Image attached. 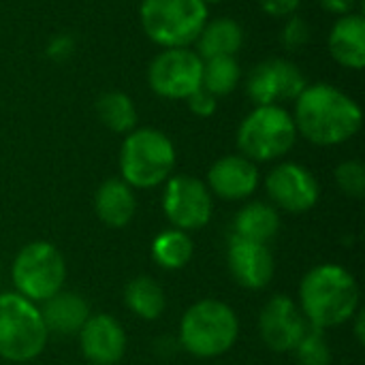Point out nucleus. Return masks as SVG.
<instances>
[{
	"instance_id": "nucleus-1",
	"label": "nucleus",
	"mask_w": 365,
	"mask_h": 365,
	"mask_svg": "<svg viewBox=\"0 0 365 365\" xmlns=\"http://www.w3.org/2000/svg\"><path fill=\"white\" fill-rule=\"evenodd\" d=\"M359 105L331 83L306 86L295 98V128L314 145H340L361 128Z\"/></svg>"
},
{
	"instance_id": "nucleus-2",
	"label": "nucleus",
	"mask_w": 365,
	"mask_h": 365,
	"mask_svg": "<svg viewBox=\"0 0 365 365\" xmlns=\"http://www.w3.org/2000/svg\"><path fill=\"white\" fill-rule=\"evenodd\" d=\"M299 310L314 329L349 323L359 310V284L355 276L334 263L317 265L302 280Z\"/></svg>"
},
{
	"instance_id": "nucleus-3",
	"label": "nucleus",
	"mask_w": 365,
	"mask_h": 365,
	"mask_svg": "<svg viewBox=\"0 0 365 365\" xmlns=\"http://www.w3.org/2000/svg\"><path fill=\"white\" fill-rule=\"evenodd\" d=\"M237 334L240 321L233 308L218 299H201L192 304L180 323L182 346L199 359L225 355L233 349Z\"/></svg>"
},
{
	"instance_id": "nucleus-4",
	"label": "nucleus",
	"mask_w": 365,
	"mask_h": 365,
	"mask_svg": "<svg viewBox=\"0 0 365 365\" xmlns=\"http://www.w3.org/2000/svg\"><path fill=\"white\" fill-rule=\"evenodd\" d=\"M175 167L171 139L156 128H135L120 150V173L130 188H156L165 184Z\"/></svg>"
},
{
	"instance_id": "nucleus-5",
	"label": "nucleus",
	"mask_w": 365,
	"mask_h": 365,
	"mask_svg": "<svg viewBox=\"0 0 365 365\" xmlns=\"http://www.w3.org/2000/svg\"><path fill=\"white\" fill-rule=\"evenodd\" d=\"M49 331L43 323L41 310L19 293L0 295V357L11 364H26L36 359Z\"/></svg>"
},
{
	"instance_id": "nucleus-6",
	"label": "nucleus",
	"mask_w": 365,
	"mask_h": 365,
	"mask_svg": "<svg viewBox=\"0 0 365 365\" xmlns=\"http://www.w3.org/2000/svg\"><path fill=\"white\" fill-rule=\"evenodd\" d=\"M143 32L156 45L188 47L207 21L203 0H143L139 9Z\"/></svg>"
},
{
	"instance_id": "nucleus-7",
	"label": "nucleus",
	"mask_w": 365,
	"mask_h": 365,
	"mask_svg": "<svg viewBox=\"0 0 365 365\" xmlns=\"http://www.w3.org/2000/svg\"><path fill=\"white\" fill-rule=\"evenodd\" d=\"M297 141L293 115L280 105H263L250 111L237 128V148L252 163L282 158Z\"/></svg>"
},
{
	"instance_id": "nucleus-8",
	"label": "nucleus",
	"mask_w": 365,
	"mask_h": 365,
	"mask_svg": "<svg viewBox=\"0 0 365 365\" xmlns=\"http://www.w3.org/2000/svg\"><path fill=\"white\" fill-rule=\"evenodd\" d=\"M11 278L21 297L32 304H43L62 291L66 280L64 257L49 242H32L17 252L11 267Z\"/></svg>"
},
{
	"instance_id": "nucleus-9",
	"label": "nucleus",
	"mask_w": 365,
	"mask_h": 365,
	"mask_svg": "<svg viewBox=\"0 0 365 365\" xmlns=\"http://www.w3.org/2000/svg\"><path fill=\"white\" fill-rule=\"evenodd\" d=\"M203 60L188 47H169L154 56L148 66V83L154 94L171 101H186L201 88Z\"/></svg>"
},
{
	"instance_id": "nucleus-10",
	"label": "nucleus",
	"mask_w": 365,
	"mask_h": 365,
	"mask_svg": "<svg viewBox=\"0 0 365 365\" xmlns=\"http://www.w3.org/2000/svg\"><path fill=\"white\" fill-rule=\"evenodd\" d=\"M163 212L173 229L199 231L212 220V192L207 184L192 175H171L163 195Z\"/></svg>"
},
{
	"instance_id": "nucleus-11",
	"label": "nucleus",
	"mask_w": 365,
	"mask_h": 365,
	"mask_svg": "<svg viewBox=\"0 0 365 365\" xmlns=\"http://www.w3.org/2000/svg\"><path fill=\"white\" fill-rule=\"evenodd\" d=\"M308 86L299 66L284 58H269L255 64L246 77V94L257 105H278L295 101Z\"/></svg>"
},
{
	"instance_id": "nucleus-12",
	"label": "nucleus",
	"mask_w": 365,
	"mask_h": 365,
	"mask_svg": "<svg viewBox=\"0 0 365 365\" xmlns=\"http://www.w3.org/2000/svg\"><path fill=\"white\" fill-rule=\"evenodd\" d=\"M265 188L276 207L291 214L312 210L321 195L317 178L297 163H280L274 167L265 180Z\"/></svg>"
},
{
	"instance_id": "nucleus-13",
	"label": "nucleus",
	"mask_w": 365,
	"mask_h": 365,
	"mask_svg": "<svg viewBox=\"0 0 365 365\" xmlns=\"http://www.w3.org/2000/svg\"><path fill=\"white\" fill-rule=\"evenodd\" d=\"M259 331L267 349L274 353H291L308 331V321L291 297L276 295L261 310Z\"/></svg>"
},
{
	"instance_id": "nucleus-14",
	"label": "nucleus",
	"mask_w": 365,
	"mask_h": 365,
	"mask_svg": "<svg viewBox=\"0 0 365 365\" xmlns=\"http://www.w3.org/2000/svg\"><path fill=\"white\" fill-rule=\"evenodd\" d=\"M77 336L90 365H115L126 353V334L109 314H90Z\"/></svg>"
},
{
	"instance_id": "nucleus-15",
	"label": "nucleus",
	"mask_w": 365,
	"mask_h": 365,
	"mask_svg": "<svg viewBox=\"0 0 365 365\" xmlns=\"http://www.w3.org/2000/svg\"><path fill=\"white\" fill-rule=\"evenodd\" d=\"M229 269L237 284L250 291L265 289L276 272L274 255L267 244L250 242L244 237L233 235L229 244Z\"/></svg>"
},
{
	"instance_id": "nucleus-16",
	"label": "nucleus",
	"mask_w": 365,
	"mask_h": 365,
	"mask_svg": "<svg viewBox=\"0 0 365 365\" xmlns=\"http://www.w3.org/2000/svg\"><path fill=\"white\" fill-rule=\"evenodd\" d=\"M259 186V169L242 154L218 158L207 171V188L227 201H242Z\"/></svg>"
},
{
	"instance_id": "nucleus-17",
	"label": "nucleus",
	"mask_w": 365,
	"mask_h": 365,
	"mask_svg": "<svg viewBox=\"0 0 365 365\" xmlns=\"http://www.w3.org/2000/svg\"><path fill=\"white\" fill-rule=\"evenodd\" d=\"M331 58L353 71L365 66V19L359 13L342 15L329 32Z\"/></svg>"
},
{
	"instance_id": "nucleus-18",
	"label": "nucleus",
	"mask_w": 365,
	"mask_h": 365,
	"mask_svg": "<svg viewBox=\"0 0 365 365\" xmlns=\"http://www.w3.org/2000/svg\"><path fill=\"white\" fill-rule=\"evenodd\" d=\"M41 317L49 334L75 336L90 319V308L81 295L71 291H58L53 297L43 302Z\"/></svg>"
},
{
	"instance_id": "nucleus-19",
	"label": "nucleus",
	"mask_w": 365,
	"mask_h": 365,
	"mask_svg": "<svg viewBox=\"0 0 365 365\" xmlns=\"http://www.w3.org/2000/svg\"><path fill=\"white\" fill-rule=\"evenodd\" d=\"M94 210L103 225L122 229L133 220L137 212V199L133 188L122 178H109L98 186L94 195Z\"/></svg>"
},
{
	"instance_id": "nucleus-20",
	"label": "nucleus",
	"mask_w": 365,
	"mask_h": 365,
	"mask_svg": "<svg viewBox=\"0 0 365 365\" xmlns=\"http://www.w3.org/2000/svg\"><path fill=\"white\" fill-rule=\"evenodd\" d=\"M244 45V30L242 26L231 17H218L212 21H205L203 30L197 36V53L201 60L210 58H222L233 56Z\"/></svg>"
},
{
	"instance_id": "nucleus-21",
	"label": "nucleus",
	"mask_w": 365,
	"mask_h": 365,
	"mask_svg": "<svg viewBox=\"0 0 365 365\" xmlns=\"http://www.w3.org/2000/svg\"><path fill=\"white\" fill-rule=\"evenodd\" d=\"M280 229V216L278 210L269 203L255 201L242 207L235 216V233L237 237L267 244L272 237H276Z\"/></svg>"
},
{
	"instance_id": "nucleus-22",
	"label": "nucleus",
	"mask_w": 365,
	"mask_h": 365,
	"mask_svg": "<svg viewBox=\"0 0 365 365\" xmlns=\"http://www.w3.org/2000/svg\"><path fill=\"white\" fill-rule=\"evenodd\" d=\"M124 304L135 317L156 321L165 312V291L154 278L137 276L124 289Z\"/></svg>"
},
{
	"instance_id": "nucleus-23",
	"label": "nucleus",
	"mask_w": 365,
	"mask_h": 365,
	"mask_svg": "<svg viewBox=\"0 0 365 365\" xmlns=\"http://www.w3.org/2000/svg\"><path fill=\"white\" fill-rule=\"evenodd\" d=\"M96 115L113 133L128 135L137 126V109L128 94L124 92H105L96 101Z\"/></svg>"
},
{
	"instance_id": "nucleus-24",
	"label": "nucleus",
	"mask_w": 365,
	"mask_h": 365,
	"mask_svg": "<svg viewBox=\"0 0 365 365\" xmlns=\"http://www.w3.org/2000/svg\"><path fill=\"white\" fill-rule=\"evenodd\" d=\"M195 255V244L186 231L169 229L156 235L152 242V257L165 269H182L190 263Z\"/></svg>"
},
{
	"instance_id": "nucleus-25",
	"label": "nucleus",
	"mask_w": 365,
	"mask_h": 365,
	"mask_svg": "<svg viewBox=\"0 0 365 365\" xmlns=\"http://www.w3.org/2000/svg\"><path fill=\"white\" fill-rule=\"evenodd\" d=\"M242 79V68L233 56H222V58H210L203 60V71H201V88L210 92L212 96H227L237 88Z\"/></svg>"
},
{
	"instance_id": "nucleus-26",
	"label": "nucleus",
	"mask_w": 365,
	"mask_h": 365,
	"mask_svg": "<svg viewBox=\"0 0 365 365\" xmlns=\"http://www.w3.org/2000/svg\"><path fill=\"white\" fill-rule=\"evenodd\" d=\"M295 355L299 365H329L331 364V351L323 336V329H308L299 344L295 346Z\"/></svg>"
},
{
	"instance_id": "nucleus-27",
	"label": "nucleus",
	"mask_w": 365,
	"mask_h": 365,
	"mask_svg": "<svg viewBox=\"0 0 365 365\" xmlns=\"http://www.w3.org/2000/svg\"><path fill=\"white\" fill-rule=\"evenodd\" d=\"M336 184L346 197L361 199L365 195V167L359 160H344L336 169Z\"/></svg>"
},
{
	"instance_id": "nucleus-28",
	"label": "nucleus",
	"mask_w": 365,
	"mask_h": 365,
	"mask_svg": "<svg viewBox=\"0 0 365 365\" xmlns=\"http://www.w3.org/2000/svg\"><path fill=\"white\" fill-rule=\"evenodd\" d=\"M280 41L287 51H302L306 43L310 41V26L304 17L291 15L287 17V24L280 32Z\"/></svg>"
},
{
	"instance_id": "nucleus-29",
	"label": "nucleus",
	"mask_w": 365,
	"mask_h": 365,
	"mask_svg": "<svg viewBox=\"0 0 365 365\" xmlns=\"http://www.w3.org/2000/svg\"><path fill=\"white\" fill-rule=\"evenodd\" d=\"M186 105H188V109H190L195 115H199V118H210V115H214V111H216V107H218L216 96H212V94L205 92L203 88L195 90V92L186 98Z\"/></svg>"
},
{
	"instance_id": "nucleus-30",
	"label": "nucleus",
	"mask_w": 365,
	"mask_h": 365,
	"mask_svg": "<svg viewBox=\"0 0 365 365\" xmlns=\"http://www.w3.org/2000/svg\"><path fill=\"white\" fill-rule=\"evenodd\" d=\"M259 4L269 17H291L297 13L302 0H259Z\"/></svg>"
},
{
	"instance_id": "nucleus-31",
	"label": "nucleus",
	"mask_w": 365,
	"mask_h": 365,
	"mask_svg": "<svg viewBox=\"0 0 365 365\" xmlns=\"http://www.w3.org/2000/svg\"><path fill=\"white\" fill-rule=\"evenodd\" d=\"M319 4L327 11V13H331V15H349V13H353V9H355V4H357V0H319Z\"/></svg>"
},
{
	"instance_id": "nucleus-32",
	"label": "nucleus",
	"mask_w": 365,
	"mask_h": 365,
	"mask_svg": "<svg viewBox=\"0 0 365 365\" xmlns=\"http://www.w3.org/2000/svg\"><path fill=\"white\" fill-rule=\"evenodd\" d=\"M355 319H357V323H355V336H357V342L359 344H364L365 342V334H364V312H355Z\"/></svg>"
},
{
	"instance_id": "nucleus-33",
	"label": "nucleus",
	"mask_w": 365,
	"mask_h": 365,
	"mask_svg": "<svg viewBox=\"0 0 365 365\" xmlns=\"http://www.w3.org/2000/svg\"><path fill=\"white\" fill-rule=\"evenodd\" d=\"M203 2H205V4H210V2H212V4H216V2H222V0H203Z\"/></svg>"
},
{
	"instance_id": "nucleus-34",
	"label": "nucleus",
	"mask_w": 365,
	"mask_h": 365,
	"mask_svg": "<svg viewBox=\"0 0 365 365\" xmlns=\"http://www.w3.org/2000/svg\"><path fill=\"white\" fill-rule=\"evenodd\" d=\"M0 276H2V269H0Z\"/></svg>"
}]
</instances>
